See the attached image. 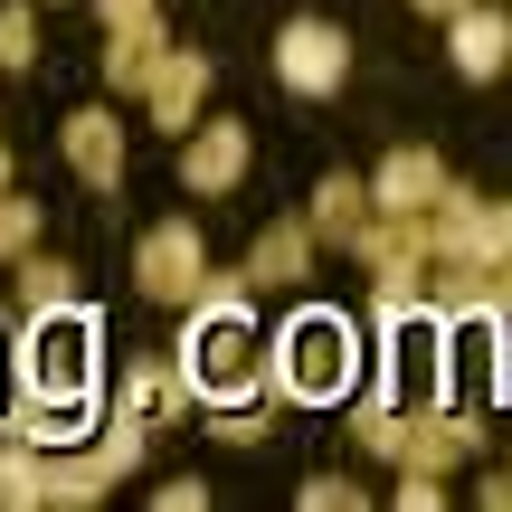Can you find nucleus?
I'll return each instance as SVG.
<instances>
[{"instance_id":"f257e3e1","label":"nucleus","mask_w":512,"mask_h":512,"mask_svg":"<svg viewBox=\"0 0 512 512\" xmlns=\"http://www.w3.org/2000/svg\"><path fill=\"white\" fill-rule=\"evenodd\" d=\"M256 294L247 275H200V294H190V323H181V351H171V370H181L190 408H238V399H266V380H256Z\"/></svg>"},{"instance_id":"f03ea898","label":"nucleus","mask_w":512,"mask_h":512,"mask_svg":"<svg viewBox=\"0 0 512 512\" xmlns=\"http://www.w3.org/2000/svg\"><path fill=\"white\" fill-rule=\"evenodd\" d=\"M256 380H266V399H285V408H332V399H351V389H361V332H351V313L304 304L285 332L256 342Z\"/></svg>"},{"instance_id":"7ed1b4c3","label":"nucleus","mask_w":512,"mask_h":512,"mask_svg":"<svg viewBox=\"0 0 512 512\" xmlns=\"http://www.w3.org/2000/svg\"><path fill=\"white\" fill-rule=\"evenodd\" d=\"M10 389L29 399H105V370H95V313L86 304H57V313H29V332H10Z\"/></svg>"},{"instance_id":"20e7f679","label":"nucleus","mask_w":512,"mask_h":512,"mask_svg":"<svg viewBox=\"0 0 512 512\" xmlns=\"http://www.w3.org/2000/svg\"><path fill=\"white\" fill-rule=\"evenodd\" d=\"M380 389L399 408H456L446 399V313L437 304L380 313Z\"/></svg>"},{"instance_id":"39448f33","label":"nucleus","mask_w":512,"mask_h":512,"mask_svg":"<svg viewBox=\"0 0 512 512\" xmlns=\"http://www.w3.org/2000/svg\"><path fill=\"white\" fill-rule=\"evenodd\" d=\"M427 256H465V266H503L512 256V209L484 200V190H437V209H427Z\"/></svg>"},{"instance_id":"423d86ee","label":"nucleus","mask_w":512,"mask_h":512,"mask_svg":"<svg viewBox=\"0 0 512 512\" xmlns=\"http://www.w3.org/2000/svg\"><path fill=\"white\" fill-rule=\"evenodd\" d=\"M200 275H209V247H200V228H190V219L143 228V247H133V294H152V304H190Z\"/></svg>"},{"instance_id":"0eeeda50","label":"nucleus","mask_w":512,"mask_h":512,"mask_svg":"<svg viewBox=\"0 0 512 512\" xmlns=\"http://www.w3.org/2000/svg\"><path fill=\"white\" fill-rule=\"evenodd\" d=\"M247 124H238V114H209V124H190L181 133V190H190V200H228V190H238L247 181Z\"/></svg>"},{"instance_id":"6e6552de","label":"nucleus","mask_w":512,"mask_h":512,"mask_svg":"<svg viewBox=\"0 0 512 512\" xmlns=\"http://www.w3.org/2000/svg\"><path fill=\"white\" fill-rule=\"evenodd\" d=\"M275 76H285L294 95H342L351 38L332 29V19H285V38H275Z\"/></svg>"},{"instance_id":"1a4fd4ad","label":"nucleus","mask_w":512,"mask_h":512,"mask_svg":"<svg viewBox=\"0 0 512 512\" xmlns=\"http://www.w3.org/2000/svg\"><path fill=\"white\" fill-rule=\"evenodd\" d=\"M133 105H143L162 133H190V124H200V105H209V57L200 48H162V57H152V76L133 86Z\"/></svg>"},{"instance_id":"9d476101","label":"nucleus","mask_w":512,"mask_h":512,"mask_svg":"<svg viewBox=\"0 0 512 512\" xmlns=\"http://www.w3.org/2000/svg\"><path fill=\"white\" fill-rule=\"evenodd\" d=\"M57 152H67V171L86 190H114L124 181V114L114 105H76L67 124H57Z\"/></svg>"},{"instance_id":"9b49d317","label":"nucleus","mask_w":512,"mask_h":512,"mask_svg":"<svg viewBox=\"0 0 512 512\" xmlns=\"http://www.w3.org/2000/svg\"><path fill=\"white\" fill-rule=\"evenodd\" d=\"M437 190H446V162L427 143H399L380 171H370V209H389V219H427Z\"/></svg>"},{"instance_id":"f8f14e48","label":"nucleus","mask_w":512,"mask_h":512,"mask_svg":"<svg viewBox=\"0 0 512 512\" xmlns=\"http://www.w3.org/2000/svg\"><path fill=\"white\" fill-rule=\"evenodd\" d=\"M323 266V247H313V228L304 219H266L256 228V247H247V294H275V285H304V275Z\"/></svg>"},{"instance_id":"ddd939ff","label":"nucleus","mask_w":512,"mask_h":512,"mask_svg":"<svg viewBox=\"0 0 512 512\" xmlns=\"http://www.w3.org/2000/svg\"><path fill=\"white\" fill-rule=\"evenodd\" d=\"M446 57H456V76H503V57H512V19L494 10V0H465L456 19H446Z\"/></svg>"},{"instance_id":"4468645a","label":"nucleus","mask_w":512,"mask_h":512,"mask_svg":"<svg viewBox=\"0 0 512 512\" xmlns=\"http://www.w3.org/2000/svg\"><path fill=\"white\" fill-rule=\"evenodd\" d=\"M162 48H171L162 19L133 10V19H105V57H95V67H105V86H114V95H133V86L152 76V57H162Z\"/></svg>"},{"instance_id":"2eb2a0df","label":"nucleus","mask_w":512,"mask_h":512,"mask_svg":"<svg viewBox=\"0 0 512 512\" xmlns=\"http://www.w3.org/2000/svg\"><path fill=\"white\" fill-rule=\"evenodd\" d=\"M114 484H124V475L105 465V446H57V456H48V475H38V503L86 512V503H105Z\"/></svg>"},{"instance_id":"dca6fc26","label":"nucleus","mask_w":512,"mask_h":512,"mask_svg":"<svg viewBox=\"0 0 512 512\" xmlns=\"http://www.w3.org/2000/svg\"><path fill=\"white\" fill-rule=\"evenodd\" d=\"M304 228H313V247H342V256H351V238L370 228V181H361V171H332V181L313 190Z\"/></svg>"},{"instance_id":"f3484780","label":"nucleus","mask_w":512,"mask_h":512,"mask_svg":"<svg viewBox=\"0 0 512 512\" xmlns=\"http://www.w3.org/2000/svg\"><path fill=\"white\" fill-rule=\"evenodd\" d=\"M114 408H133L143 427H162V418H181V408H190V389H181V370H171V361H133L124 380H114Z\"/></svg>"},{"instance_id":"a211bd4d","label":"nucleus","mask_w":512,"mask_h":512,"mask_svg":"<svg viewBox=\"0 0 512 512\" xmlns=\"http://www.w3.org/2000/svg\"><path fill=\"white\" fill-rule=\"evenodd\" d=\"M10 266H19V313H57V304H76V266H67V256L19 247Z\"/></svg>"},{"instance_id":"6ab92c4d","label":"nucleus","mask_w":512,"mask_h":512,"mask_svg":"<svg viewBox=\"0 0 512 512\" xmlns=\"http://www.w3.org/2000/svg\"><path fill=\"white\" fill-rule=\"evenodd\" d=\"M399 418H408V408L389 399V389H370V399L351 408V437H361L370 456H389V465H399Z\"/></svg>"},{"instance_id":"aec40b11","label":"nucleus","mask_w":512,"mask_h":512,"mask_svg":"<svg viewBox=\"0 0 512 512\" xmlns=\"http://www.w3.org/2000/svg\"><path fill=\"white\" fill-rule=\"evenodd\" d=\"M38 67V0H0V76Z\"/></svg>"},{"instance_id":"412c9836","label":"nucleus","mask_w":512,"mask_h":512,"mask_svg":"<svg viewBox=\"0 0 512 512\" xmlns=\"http://www.w3.org/2000/svg\"><path fill=\"white\" fill-rule=\"evenodd\" d=\"M38 475H48V456L0 437V503H10V512H38Z\"/></svg>"},{"instance_id":"4be33fe9","label":"nucleus","mask_w":512,"mask_h":512,"mask_svg":"<svg viewBox=\"0 0 512 512\" xmlns=\"http://www.w3.org/2000/svg\"><path fill=\"white\" fill-rule=\"evenodd\" d=\"M38 247V200H19V190H0V256Z\"/></svg>"},{"instance_id":"5701e85b","label":"nucleus","mask_w":512,"mask_h":512,"mask_svg":"<svg viewBox=\"0 0 512 512\" xmlns=\"http://www.w3.org/2000/svg\"><path fill=\"white\" fill-rule=\"evenodd\" d=\"M361 503V484H342V475H313L304 484V512H351Z\"/></svg>"},{"instance_id":"b1692460","label":"nucleus","mask_w":512,"mask_h":512,"mask_svg":"<svg viewBox=\"0 0 512 512\" xmlns=\"http://www.w3.org/2000/svg\"><path fill=\"white\" fill-rule=\"evenodd\" d=\"M399 503H408V512H427V503H446V475H418V465H408V475H399Z\"/></svg>"},{"instance_id":"393cba45","label":"nucleus","mask_w":512,"mask_h":512,"mask_svg":"<svg viewBox=\"0 0 512 512\" xmlns=\"http://www.w3.org/2000/svg\"><path fill=\"white\" fill-rule=\"evenodd\" d=\"M152 503H162V512H200V503H209V484H162Z\"/></svg>"},{"instance_id":"a878e982","label":"nucleus","mask_w":512,"mask_h":512,"mask_svg":"<svg viewBox=\"0 0 512 512\" xmlns=\"http://www.w3.org/2000/svg\"><path fill=\"white\" fill-rule=\"evenodd\" d=\"M408 10H418V19H456L465 0H408Z\"/></svg>"},{"instance_id":"bb28decb","label":"nucleus","mask_w":512,"mask_h":512,"mask_svg":"<svg viewBox=\"0 0 512 512\" xmlns=\"http://www.w3.org/2000/svg\"><path fill=\"white\" fill-rule=\"evenodd\" d=\"M95 10H105V19H133V10H152V0H95Z\"/></svg>"},{"instance_id":"cd10ccee","label":"nucleus","mask_w":512,"mask_h":512,"mask_svg":"<svg viewBox=\"0 0 512 512\" xmlns=\"http://www.w3.org/2000/svg\"><path fill=\"white\" fill-rule=\"evenodd\" d=\"M0 389H10V332H0Z\"/></svg>"},{"instance_id":"c85d7f7f","label":"nucleus","mask_w":512,"mask_h":512,"mask_svg":"<svg viewBox=\"0 0 512 512\" xmlns=\"http://www.w3.org/2000/svg\"><path fill=\"white\" fill-rule=\"evenodd\" d=\"M0 190H10V152H0Z\"/></svg>"},{"instance_id":"c756f323","label":"nucleus","mask_w":512,"mask_h":512,"mask_svg":"<svg viewBox=\"0 0 512 512\" xmlns=\"http://www.w3.org/2000/svg\"><path fill=\"white\" fill-rule=\"evenodd\" d=\"M57 10H67V0H57Z\"/></svg>"}]
</instances>
